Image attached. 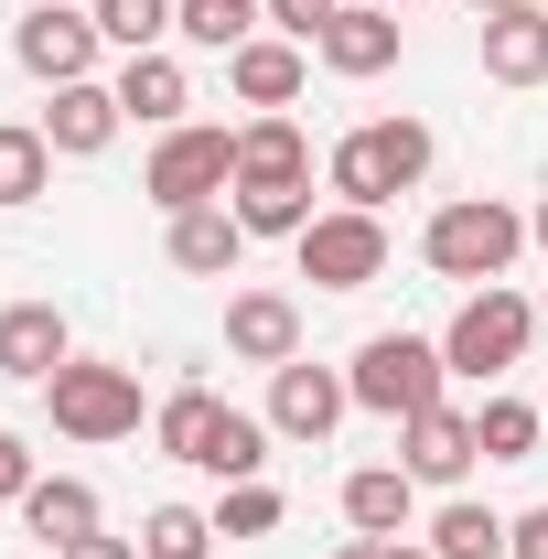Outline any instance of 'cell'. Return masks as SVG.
Segmentation results:
<instances>
[{"mask_svg": "<svg viewBox=\"0 0 548 559\" xmlns=\"http://www.w3.org/2000/svg\"><path fill=\"white\" fill-rule=\"evenodd\" d=\"M441 345H419V334H366L355 345V366H344V388H355V409H377V419H419V409H441Z\"/></svg>", "mask_w": 548, "mask_h": 559, "instance_id": "cell-2", "label": "cell"}, {"mask_svg": "<svg viewBox=\"0 0 548 559\" xmlns=\"http://www.w3.org/2000/svg\"><path fill=\"white\" fill-rule=\"evenodd\" d=\"M65 355H75V334H65V312H55V301H11V312H0V377L44 388Z\"/></svg>", "mask_w": 548, "mask_h": 559, "instance_id": "cell-11", "label": "cell"}, {"mask_svg": "<svg viewBox=\"0 0 548 559\" xmlns=\"http://www.w3.org/2000/svg\"><path fill=\"white\" fill-rule=\"evenodd\" d=\"M44 173H55V140L44 130H0V205H33Z\"/></svg>", "mask_w": 548, "mask_h": 559, "instance_id": "cell-29", "label": "cell"}, {"mask_svg": "<svg viewBox=\"0 0 548 559\" xmlns=\"http://www.w3.org/2000/svg\"><path fill=\"white\" fill-rule=\"evenodd\" d=\"M55 559H140V538H108V527H97V538H75V549H55Z\"/></svg>", "mask_w": 548, "mask_h": 559, "instance_id": "cell-34", "label": "cell"}, {"mask_svg": "<svg viewBox=\"0 0 548 559\" xmlns=\"http://www.w3.org/2000/svg\"><path fill=\"white\" fill-rule=\"evenodd\" d=\"M237 183V130H162V151H151V173H140V194L162 215H194L215 205Z\"/></svg>", "mask_w": 548, "mask_h": 559, "instance_id": "cell-6", "label": "cell"}, {"mask_svg": "<svg viewBox=\"0 0 548 559\" xmlns=\"http://www.w3.org/2000/svg\"><path fill=\"white\" fill-rule=\"evenodd\" d=\"M22 527H33L44 549H75V538H97V495L75 485V474H55V485L22 495Z\"/></svg>", "mask_w": 548, "mask_h": 559, "instance_id": "cell-22", "label": "cell"}, {"mask_svg": "<svg viewBox=\"0 0 548 559\" xmlns=\"http://www.w3.org/2000/svg\"><path fill=\"white\" fill-rule=\"evenodd\" d=\"M301 44H290V33H248V44H237V55H226V86H237V97H248V108H290V97H301Z\"/></svg>", "mask_w": 548, "mask_h": 559, "instance_id": "cell-16", "label": "cell"}, {"mask_svg": "<svg viewBox=\"0 0 548 559\" xmlns=\"http://www.w3.org/2000/svg\"><path fill=\"white\" fill-rule=\"evenodd\" d=\"M237 259H248V226H237L226 205L172 215V270H194V280H237Z\"/></svg>", "mask_w": 548, "mask_h": 559, "instance_id": "cell-19", "label": "cell"}, {"mask_svg": "<svg viewBox=\"0 0 548 559\" xmlns=\"http://www.w3.org/2000/svg\"><path fill=\"white\" fill-rule=\"evenodd\" d=\"M97 44H108V33H97V11H75V0H44V11L22 22V44H11V55L44 75V86H75V75L97 66Z\"/></svg>", "mask_w": 548, "mask_h": 559, "instance_id": "cell-8", "label": "cell"}, {"mask_svg": "<svg viewBox=\"0 0 548 559\" xmlns=\"http://www.w3.org/2000/svg\"><path fill=\"white\" fill-rule=\"evenodd\" d=\"M538 430H548V409H527V399H484V409H474L484 463H527V452H538Z\"/></svg>", "mask_w": 548, "mask_h": 559, "instance_id": "cell-24", "label": "cell"}, {"mask_svg": "<svg viewBox=\"0 0 548 559\" xmlns=\"http://www.w3.org/2000/svg\"><path fill=\"white\" fill-rule=\"evenodd\" d=\"M516 248H527V215H505L495 194L441 205V215H430V237H419V259H430L441 280H505V270H516Z\"/></svg>", "mask_w": 548, "mask_h": 559, "instance_id": "cell-3", "label": "cell"}, {"mask_svg": "<svg viewBox=\"0 0 548 559\" xmlns=\"http://www.w3.org/2000/svg\"><path fill=\"white\" fill-rule=\"evenodd\" d=\"M527 334H538V301H516V290L484 280L474 301L452 312V334H441V366H452V377H505V366L527 355Z\"/></svg>", "mask_w": 548, "mask_h": 559, "instance_id": "cell-5", "label": "cell"}, {"mask_svg": "<svg viewBox=\"0 0 548 559\" xmlns=\"http://www.w3.org/2000/svg\"><path fill=\"white\" fill-rule=\"evenodd\" d=\"M344 0H270V22L290 33V44H323V22H334Z\"/></svg>", "mask_w": 548, "mask_h": 559, "instance_id": "cell-31", "label": "cell"}, {"mask_svg": "<svg viewBox=\"0 0 548 559\" xmlns=\"http://www.w3.org/2000/svg\"><path fill=\"white\" fill-rule=\"evenodd\" d=\"M119 108H130V119H151V130H183L194 86H183V66H172V55H130V66H119Z\"/></svg>", "mask_w": 548, "mask_h": 559, "instance_id": "cell-20", "label": "cell"}, {"mask_svg": "<svg viewBox=\"0 0 548 559\" xmlns=\"http://www.w3.org/2000/svg\"><path fill=\"white\" fill-rule=\"evenodd\" d=\"M44 485V474H33V452H22V441H11V430H0V495H11V506H22V495Z\"/></svg>", "mask_w": 548, "mask_h": 559, "instance_id": "cell-33", "label": "cell"}, {"mask_svg": "<svg viewBox=\"0 0 548 559\" xmlns=\"http://www.w3.org/2000/svg\"><path fill=\"white\" fill-rule=\"evenodd\" d=\"M484 75H495V86H538V75H548V11H538V0L484 22Z\"/></svg>", "mask_w": 548, "mask_h": 559, "instance_id": "cell-17", "label": "cell"}, {"mask_svg": "<svg viewBox=\"0 0 548 559\" xmlns=\"http://www.w3.org/2000/svg\"><path fill=\"white\" fill-rule=\"evenodd\" d=\"M237 226L248 237H301L312 226V183H237Z\"/></svg>", "mask_w": 548, "mask_h": 559, "instance_id": "cell-25", "label": "cell"}, {"mask_svg": "<svg viewBox=\"0 0 548 559\" xmlns=\"http://www.w3.org/2000/svg\"><path fill=\"white\" fill-rule=\"evenodd\" d=\"M226 355H248V366H290V355H301V312H290V290H237V301H226Z\"/></svg>", "mask_w": 548, "mask_h": 559, "instance_id": "cell-14", "label": "cell"}, {"mask_svg": "<svg viewBox=\"0 0 548 559\" xmlns=\"http://www.w3.org/2000/svg\"><path fill=\"white\" fill-rule=\"evenodd\" d=\"M119 119H130V108H119V86H97V75H75V86H55V108H44L33 130L55 140L65 162H97V151L119 140Z\"/></svg>", "mask_w": 548, "mask_h": 559, "instance_id": "cell-10", "label": "cell"}, {"mask_svg": "<svg viewBox=\"0 0 548 559\" xmlns=\"http://www.w3.org/2000/svg\"><path fill=\"white\" fill-rule=\"evenodd\" d=\"M388 559H430V549H388Z\"/></svg>", "mask_w": 548, "mask_h": 559, "instance_id": "cell-38", "label": "cell"}, {"mask_svg": "<svg viewBox=\"0 0 548 559\" xmlns=\"http://www.w3.org/2000/svg\"><path fill=\"white\" fill-rule=\"evenodd\" d=\"M344 409H355V388H344L334 366H301V355L270 366V430H279V441H323Z\"/></svg>", "mask_w": 548, "mask_h": 559, "instance_id": "cell-9", "label": "cell"}, {"mask_svg": "<svg viewBox=\"0 0 548 559\" xmlns=\"http://www.w3.org/2000/svg\"><path fill=\"white\" fill-rule=\"evenodd\" d=\"M388 549H398V538H355V549H334V559H388Z\"/></svg>", "mask_w": 548, "mask_h": 559, "instance_id": "cell-35", "label": "cell"}, {"mask_svg": "<svg viewBox=\"0 0 548 559\" xmlns=\"http://www.w3.org/2000/svg\"><path fill=\"white\" fill-rule=\"evenodd\" d=\"M279 527V495L270 485H226V506H215V538H270Z\"/></svg>", "mask_w": 548, "mask_h": 559, "instance_id": "cell-30", "label": "cell"}, {"mask_svg": "<svg viewBox=\"0 0 548 559\" xmlns=\"http://www.w3.org/2000/svg\"><path fill=\"white\" fill-rule=\"evenodd\" d=\"M538 409H548V399H538Z\"/></svg>", "mask_w": 548, "mask_h": 559, "instance_id": "cell-40", "label": "cell"}, {"mask_svg": "<svg viewBox=\"0 0 548 559\" xmlns=\"http://www.w3.org/2000/svg\"><path fill=\"white\" fill-rule=\"evenodd\" d=\"M323 173H334V194L344 205H388V194H409L419 173H430V130H419V119H366V130H344L334 140V162H323Z\"/></svg>", "mask_w": 548, "mask_h": 559, "instance_id": "cell-1", "label": "cell"}, {"mask_svg": "<svg viewBox=\"0 0 548 559\" xmlns=\"http://www.w3.org/2000/svg\"><path fill=\"white\" fill-rule=\"evenodd\" d=\"M527 237H538V248H548V205H538V215H527Z\"/></svg>", "mask_w": 548, "mask_h": 559, "instance_id": "cell-37", "label": "cell"}, {"mask_svg": "<svg viewBox=\"0 0 548 559\" xmlns=\"http://www.w3.org/2000/svg\"><path fill=\"white\" fill-rule=\"evenodd\" d=\"M474 11H484V22H495V11H527V0H474Z\"/></svg>", "mask_w": 548, "mask_h": 559, "instance_id": "cell-36", "label": "cell"}, {"mask_svg": "<svg viewBox=\"0 0 548 559\" xmlns=\"http://www.w3.org/2000/svg\"><path fill=\"white\" fill-rule=\"evenodd\" d=\"M409 506H419V474H409V463H366V474H344V527H355V538H409Z\"/></svg>", "mask_w": 548, "mask_h": 559, "instance_id": "cell-15", "label": "cell"}, {"mask_svg": "<svg viewBox=\"0 0 548 559\" xmlns=\"http://www.w3.org/2000/svg\"><path fill=\"white\" fill-rule=\"evenodd\" d=\"M237 183H312V140L290 130L279 108H259V119L237 130Z\"/></svg>", "mask_w": 548, "mask_h": 559, "instance_id": "cell-18", "label": "cell"}, {"mask_svg": "<svg viewBox=\"0 0 548 559\" xmlns=\"http://www.w3.org/2000/svg\"><path fill=\"white\" fill-rule=\"evenodd\" d=\"M172 11H183V0H97V33H108L119 55H162Z\"/></svg>", "mask_w": 548, "mask_h": 559, "instance_id": "cell-28", "label": "cell"}, {"mask_svg": "<svg viewBox=\"0 0 548 559\" xmlns=\"http://www.w3.org/2000/svg\"><path fill=\"white\" fill-rule=\"evenodd\" d=\"M430 559H505V516H495V506H463V495H452V506L430 516Z\"/></svg>", "mask_w": 548, "mask_h": 559, "instance_id": "cell-23", "label": "cell"}, {"mask_svg": "<svg viewBox=\"0 0 548 559\" xmlns=\"http://www.w3.org/2000/svg\"><path fill=\"white\" fill-rule=\"evenodd\" d=\"M44 399H55V430H65V441H130V430H140V377H130V366H86V355H65V366L44 377Z\"/></svg>", "mask_w": 548, "mask_h": 559, "instance_id": "cell-4", "label": "cell"}, {"mask_svg": "<svg viewBox=\"0 0 548 559\" xmlns=\"http://www.w3.org/2000/svg\"><path fill=\"white\" fill-rule=\"evenodd\" d=\"M151 430H162V452H172V463H194V474H205L215 430H226V399H215V388H172V399H162V419H151Z\"/></svg>", "mask_w": 548, "mask_h": 559, "instance_id": "cell-21", "label": "cell"}, {"mask_svg": "<svg viewBox=\"0 0 548 559\" xmlns=\"http://www.w3.org/2000/svg\"><path fill=\"white\" fill-rule=\"evenodd\" d=\"M377 11H398V0H377Z\"/></svg>", "mask_w": 548, "mask_h": 559, "instance_id": "cell-39", "label": "cell"}, {"mask_svg": "<svg viewBox=\"0 0 548 559\" xmlns=\"http://www.w3.org/2000/svg\"><path fill=\"white\" fill-rule=\"evenodd\" d=\"M505 559H548V506H527V516H505Z\"/></svg>", "mask_w": 548, "mask_h": 559, "instance_id": "cell-32", "label": "cell"}, {"mask_svg": "<svg viewBox=\"0 0 548 559\" xmlns=\"http://www.w3.org/2000/svg\"><path fill=\"white\" fill-rule=\"evenodd\" d=\"M398 430H409V452H398V463H409L419 485H463V474L484 463L474 409H419V419H398Z\"/></svg>", "mask_w": 548, "mask_h": 559, "instance_id": "cell-13", "label": "cell"}, {"mask_svg": "<svg viewBox=\"0 0 548 559\" xmlns=\"http://www.w3.org/2000/svg\"><path fill=\"white\" fill-rule=\"evenodd\" d=\"M140 559H215V516H194V506H151V516H140Z\"/></svg>", "mask_w": 548, "mask_h": 559, "instance_id": "cell-27", "label": "cell"}, {"mask_svg": "<svg viewBox=\"0 0 548 559\" xmlns=\"http://www.w3.org/2000/svg\"><path fill=\"white\" fill-rule=\"evenodd\" d=\"M290 248H301V280H312V290H366V280H388V226H377L366 205L312 215Z\"/></svg>", "mask_w": 548, "mask_h": 559, "instance_id": "cell-7", "label": "cell"}, {"mask_svg": "<svg viewBox=\"0 0 548 559\" xmlns=\"http://www.w3.org/2000/svg\"><path fill=\"white\" fill-rule=\"evenodd\" d=\"M334 75H388L398 66V11H377V0H344L334 22H323V44H312Z\"/></svg>", "mask_w": 548, "mask_h": 559, "instance_id": "cell-12", "label": "cell"}, {"mask_svg": "<svg viewBox=\"0 0 548 559\" xmlns=\"http://www.w3.org/2000/svg\"><path fill=\"white\" fill-rule=\"evenodd\" d=\"M259 11H270V0H183V11H172V33H183V44H205V55H237Z\"/></svg>", "mask_w": 548, "mask_h": 559, "instance_id": "cell-26", "label": "cell"}]
</instances>
